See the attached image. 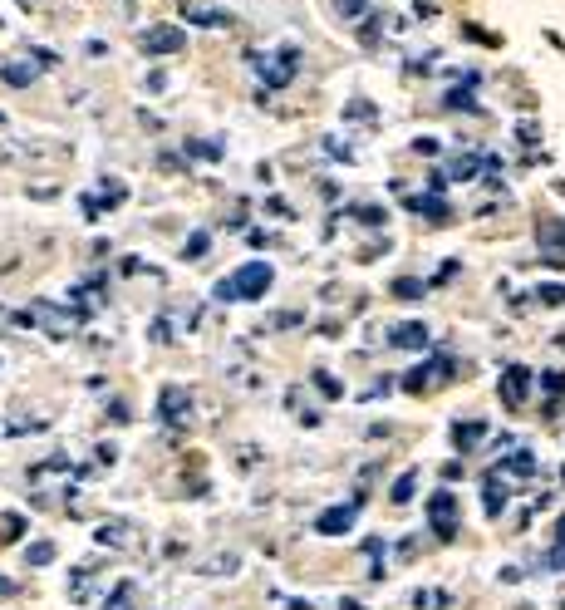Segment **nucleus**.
Segmentation results:
<instances>
[{
    "instance_id": "1",
    "label": "nucleus",
    "mask_w": 565,
    "mask_h": 610,
    "mask_svg": "<svg viewBox=\"0 0 565 610\" xmlns=\"http://www.w3.org/2000/svg\"><path fill=\"white\" fill-rule=\"evenodd\" d=\"M266 286H271V266H241L231 281L217 286V301H256L266 296Z\"/></svg>"
},
{
    "instance_id": "2",
    "label": "nucleus",
    "mask_w": 565,
    "mask_h": 610,
    "mask_svg": "<svg viewBox=\"0 0 565 610\" xmlns=\"http://www.w3.org/2000/svg\"><path fill=\"white\" fill-rule=\"evenodd\" d=\"M428 522H433V537L438 542H452L457 537V497L448 488L428 497Z\"/></svg>"
},
{
    "instance_id": "3",
    "label": "nucleus",
    "mask_w": 565,
    "mask_h": 610,
    "mask_svg": "<svg viewBox=\"0 0 565 610\" xmlns=\"http://www.w3.org/2000/svg\"><path fill=\"white\" fill-rule=\"evenodd\" d=\"M526 389H531V369L526 365L502 369V404H507V409H521V404H526Z\"/></svg>"
},
{
    "instance_id": "4",
    "label": "nucleus",
    "mask_w": 565,
    "mask_h": 610,
    "mask_svg": "<svg viewBox=\"0 0 565 610\" xmlns=\"http://www.w3.org/2000/svg\"><path fill=\"white\" fill-rule=\"evenodd\" d=\"M182 45H187V30H172V25H158V30L143 35V50L148 55H177Z\"/></svg>"
},
{
    "instance_id": "5",
    "label": "nucleus",
    "mask_w": 565,
    "mask_h": 610,
    "mask_svg": "<svg viewBox=\"0 0 565 610\" xmlns=\"http://www.w3.org/2000/svg\"><path fill=\"white\" fill-rule=\"evenodd\" d=\"M295 64H300V50H281L276 60H261V79L266 84H290L295 79Z\"/></svg>"
},
{
    "instance_id": "6",
    "label": "nucleus",
    "mask_w": 565,
    "mask_h": 610,
    "mask_svg": "<svg viewBox=\"0 0 565 610\" xmlns=\"http://www.w3.org/2000/svg\"><path fill=\"white\" fill-rule=\"evenodd\" d=\"M389 345H394V350H423V345H428V325H423V320H403V325L389 330Z\"/></svg>"
},
{
    "instance_id": "7",
    "label": "nucleus",
    "mask_w": 565,
    "mask_h": 610,
    "mask_svg": "<svg viewBox=\"0 0 565 610\" xmlns=\"http://www.w3.org/2000/svg\"><path fill=\"white\" fill-rule=\"evenodd\" d=\"M354 517H359V502H354V507H330V512H320V522H315V527H320L325 537H339V532H349V527H354Z\"/></svg>"
},
{
    "instance_id": "8",
    "label": "nucleus",
    "mask_w": 565,
    "mask_h": 610,
    "mask_svg": "<svg viewBox=\"0 0 565 610\" xmlns=\"http://www.w3.org/2000/svg\"><path fill=\"white\" fill-rule=\"evenodd\" d=\"M182 15H187V25H217V30H226V25H231V15H226V10L192 5V0H182Z\"/></svg>"
},
{
    "instance_id": "9",
    "label": "nucleus",
    "mask_w": 565,
    "mask_h": 610,
    "mask_svg": "<svg viewBox=\"0 0 565 610\" xmlns=\"http://www.w3.org/2000/svg\"><path fill=\"white\" fill-rule=\"evenodd\" d=\"M452 374V360H438V365H423V369H413V374H408V379H403V384H408V389H413V394H423V389H428V379H448Z\"/></svg>"
},
{
    "instance_id": "10",
    "label": "nucleus",
    "mask_w": 565,
    "mask_h": 610,
    "mask_svg": "<svg viewBox=\"0 0 565 610\" xmlns=\"http://www.w3.org/2000/svg\"><path fill=\"white\" fill-rule=\"evenodd\" d=\"M158 409H163V424H182V414H187V394H182L177 384H168V389H163V404H158Z\"/></svg>"
},
{
    "instance_id": "11",
    "label": "nucleus",
    "mask_w": 565,
    "mask_h": 610,
    "mask_svg": "<svg viewBox=\"0 0 565 610\" xmlns=\"http://www.w3.org/2000/svg\"><path fill=\"white\" fill-rule=\"evenodd\" d=\"M408 207H413V212H423V217H433V222H448V202H443V192H428V197H408Z\"/></svg>"
},
{
    "instance_id": "12",
    "label": "nucleus",
    "mask_w": 565,
    "mask_h": 610,
    "mask_svg": "<svg viewBox=\"0 0 565 610\" xmlns=\"http://www.w3.org/2000/svg\"><path fill=\"white\" fill-rule=\"evenodd\" d=\"M482 438H487V424H482V419L452 424V443H457V448H472V443H482Z\"/></svg>"
},
{
    "instance_id": "13",
    "label": "nucleus",
    "mask_w": 565,
    "mask_h": 610,
    "mask_svg": "<svg viewBox=\"0 0 565 610\" xmlns=\"http://www.w3.org/2000/svg\"><path fill=\"white\" fill-rule=\"evenodd\" d=\"M502 507H507V478L492 473L487 478V517H502Z\"/></svg>"
},
{
    "instance_id": "14",
    "label": "nucleus",
    "mask_w": 565,
    "mask_h": 610,
    "mask_svg": "<svg viewBox=\"0 0 565 610\" xmlns=\"http://www.w3.org/2000/svg\"><path fill=\"white\" fill-rule=\"evenodd\" d=\"M0 79L20 89V84H30V79H35V69H30V64H25V60H10V64H5V74H0Z\"/></svg>"
},
{
    "instance_id": "15",
    "label": "nucleus",
    "mask_w": 565,
    "mask_h": 610,
    "mask_svg": "<svg viewBox=\"0 0 565 610\" xmlns=\"http://www.w3.org/2000/svg\"><path fill=\"white\" fill-rule=\"evenodd\" d=\"M507 473H516V478H531V473H536V458H531L526 448H516V453L507 458Z\"/></svg>"
},
{
    "instance_id": "16",
    "label": "nucleus",
    "mask_w": 565,
    "mask_h": 610,
    "mask_svg": "<svg viewBox=\"0 0 565 610\" xmlns=\"http://www.w3.org/2000/svg\"><path fill=\"white\" fill-rule=\"evenodd\" d=\"M413 488H418V473H403V478L394 483V492H389V497H394L398 507H403V502H413Z\"/></svg>"
},
{
    "instance_id": "17",
    "label": "nucleus",
    "mask_w": 565,
    "mask_h": 610,
    "mask_svg": "<svg viewBox=\"0 0 565 610\" xmlns=\"http://www.w3.org/2000/svg\"><path fill=\"white\" fill-rule=\"evenodd\" d=\"M536 301H541V305H556V310H565V286H551V281H546V286L536 291Z\"/></svg>"
},
{
    "instance_id": "18",
    "label": "nucleus",
    "mask_w": 565,
    "mask_h": 610,
    "mask_svg": "<svg viewBox=\"0 0 565 610\" xmlns=\"http://www.w3.org/2000/svg\"><path fill=\"white\" fill-rule=\"evenodd\" d=\"M477 168H482V158H472V153H467V158H457V163H452L448 173L452 178H477Z\"/></svg>"
},
{
    "instance_id": "19",
    "label": "nucleus",
    "mask_w": 565,
    "mask_h": 610,
    "mask_svg": "<svg viewBox=\"0 0 565 610\" xmlns=\"http://www.w3.org/2000/svg\"><path fill=\"white\" fill-rule=\"evenodd\" d=\"M423 291H428L423 281H408V276H403V281H394V296H403V301H418Z\"/></svg>"
},
{
    "instance_id": "20",
    "label": "nucleus",
    "mask_w": 565,
    "mask_h": 610,
    "mask_svg": "<svg viewBox=\"0 0 565 610\" xmlns=\"http://www.w3.org/2000/svg\"><path fill=\"white\" fill-rule=\"evenodd\" d=\"M448 109H452V114H472V109H477V99L457 89V94H448Z\"/></svg>"
},
{
    "instance_id": "21",
    "label": "nucleus",
    "mask_w": 565,
    "mask_h": 610,
    "mask_svg": "<svg viewBox=\"0 0 565 610\" xmlns=\"http://www.w3.org/2000/svg\"><path fill=\"white\" fill-rule=\"evenodd\" d=\"M541 389H546L551 399H561L565 394V374H551V369H546V374H541Z\"/></svg>"
},
{
    "instance_id": "22",
    "label": "nucleus",
    "mask_w": 565,
    "mask_h": 610,
    "mask_svg": "<svg viewBox=\"0 0 565 610\" xmlns=\"http://www.w3.org/2000/svg\"><path fill=\"white\" fill-rule=\"evenodd\" d=\"M315 384H320V394H325V399H339V384H335V374H325V369H315Z\"/></svg>"
},
{
    "instance_id": "23",
    "label": "nucleus",
    "mask_w": 565,
    "mask_h": 610,
    "mask_svg": "<svg viewBox=\"0 0 565 610\" xmlns=\"http://www.w3.org/2000/svg\"><path fill=\"white\" fill-rule=\"evenodd\" d=\"M50 561H55V547H50V542L30 547V566H50Z\"/></svg>"
},
{
    "instance_id": "24",
    "label": "nucleus",
    "mask_w": 565,
    "mask_h": 610,
    "mask_svg": "<svg viewBox=\"0 0 565 610\" xmlns=\"http://www.w3.org/2000/svg\"><path fill=\"white\" fill-rule=\"evenodd\" d=\"M133 606V586H118V591H113V601L104 610H128Z\"/></svg>"
},
{
    "instance_id": "25",
    "label": "nucleus",
    "mask_w": 565,
    "mask_h": 610,
    "mask_svg": "<svg viewBox=\"0 0 565 610\" xmlns=\"http://www.w3.org/2000/svg\"><path fill=\"white\" fill-rule=\"evenodd\" d=\"M187 153H197V158H222L217 143H187Z\"/></svg>"
},
{
    "instance_id": "26",
    "label": "nucleus",
    "mask_w": 565,
    "mask_h": 610,
    "mask_svg": "<svg viewBox=\"0 0 565 610\" xmlns=\"http://www.w3.org/2000/svg\"><path fill=\"white\" fill-rule=\"evenodd\" d=\"M413 153H423V158H433V153H438V138H418V143H413Z\"/></svg>"
},
{
    "instance_id": "27",
    "label": "nucleus",
    "mask_w": 565,
    "mask_h": 610,
    "mask_svg": "<svg viewBox=\"0 0 565 610\" xmlns=\"http://www.w3.org/2000/svg\"><path fill=\"white\" fill-rule=\"evenodd\" d=\"M364 5H369V0H339V10H344V15H359Z\"/></svg>"
},
{
    "instance_id": "28",
    "label": "nucleus",
    "mask_w": 565,
    "mask_h": 610,
    "mask_svg": "<svg viewBox=\"0 0 565 610\" xmlns=\"http://www.w3.org/2000/svg\"><path fill=\"white\" fill-rule=\"evenodd\" d=\"M339 610H364V606H359V601H344V606H339Z\"/></svg>"
},
{
    "instance_id": "29",
    "label": "nucleus",
    "mask_w": 565,
    "mask_h": 610,
    "mask_svg": "<svg viewBox=\"0 0 565 610\" xmlns=\"http://www.w3.org/2000/svg\"><path fill=\"white\" fill-rule=\"evenodd\" d=\"M10 591H15V586H10V581H0V596H10Z\"/></svg>"
},
{
    "instance_id": "30",
    "label": "nucleus",
    "mask_w": 565,
    "mask_h": 610,
    "mask_svg": "<svg viewBox=\"0 0 565 610\" xmlns=\"http://www.w3.org/2000/svg\"><path fill=\"white\" fill-rule=\"evenodd\" d=\"M561 542H565V517H561Z\"/></svg>"
}]
</instances>
